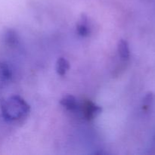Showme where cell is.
Returning <instances> with one entry per match:
<instances>
[{"label": "cell", "instance_id": "1", "mask_svg": "<svg viewBox=\"0 0 155 155\" xmlns=\"http://www.w3.org/2000/svg\"><path fill=\"white\" fill-rule=\"evenodd\" d=\"M0 107L2 117L8 122L23 117L30 112V105L18 95L2 100Z\"/></svg>", "mask_w": 155, "mask_h": 155}, {"label": "cell", "instance_id": "2", "mask_svg": "<svg viewBox=\"0 0 155 155\" xmlns=\"http://www.w3.org/2000/svg\"><path fill=\"white\" fill-rule=\"evenodd\" d=\"M82 111L84 117L88 120H91L96 117L102 111V108L92 101H86L82 106Z\"/></svg>", "mask_w": 155, "mask_h": 155}, {"label": "cell", "instance_id": "3", "mask_svg": "<svg viewBox=\"0 0 155 155\" xmlns=\"http://www.w3.org/2000/svg\"><path fill=\"white\" fill-rule=\"evenodd\" d=\"M89 18L87 15L85 13H82L77 23V33L80 36L86 37L91 33L90 25L89 24Z\"/></svg>", "mask_w": 155, "mask_h": 155}, {"label": "cell", "instance_id": "4", "mask_svg": "<svg viewBox=\"0 0 155 155\" xmlns=\"http://www.w3.org/2000/svg\"><path fill=\"white\" fill-rule=\"evenodd\" d=\"M61 105L63 106L67 110L74 111L77 110L79 107V104L77 102V100L74 96L71 95H64L61 99L60 100Z\"/></svg>", "mask_w": 155, "mask_h": 155}, {"label": "cell", "instance_id": "5", "mask_svg": "<svg viewBox=\"0 0 155 155\" xmlns=\"http://www.w3.org/2000/svg\"><path fill=\"white\" fill-rule=\"evenodd\" d=\"M117 51L120 58L122 60L127 61L130 57V50L129 43L124 39H120L117 43Z\"/></svg>", "mask_w": 155, "mask_h": 155}, {"label": "cell", "instance_id": "6", "mask_svg": "<svg viewBox=\"0 0 155 155\" xmlns=\"http://www.w3.org/2000/svg\"><path fill=\"white\" fill-rule=\"evenodd\" d=\"M4 40L5 42L9 46H15L19 41L18 33L13 29H8L5 30L4 33Z\"/></svg>", "mask_w": 155, "mask_h": 155}, {"label": "cell", "instance_id": "7", "mask_svg": "<svg viewBox=\"0 0 155 155\" xmlns=\"http://www.w3.org/2000/svg\"><path fill=\"white\" fill-rule=\"evenodd\" d=\"M70 69V63L66 58L63 57L59 58L56 61L55 70L58 75L64 76Z\"/></svg>", "mask_w": 155, "mask_h": 155}, {"label": "cell", "instance_id": "8", "mask_svg": "<svg viewBox=\"0 0 155 155\" xmlns=\"http://www.w3.org/2000/svg\"><path fill=\"white\" fill-rule=\"evenodd\" d=\"M12 77V72L5 62H0V79L3 81H8Z\"/></svg>", "mask_w": 155, "mask_h": 155}, {"label": "cell", "instance_id": "9", "mask_svg": "<svg viewBox=\"0 0 155 155\" xmlns=\"http://www.w3.org/2000/svg\"><path fill=\"white\" fill-rule=\"evenodd\" d=\"M154 100V95L152 92H149L146 93V95L144 97L143 100H142V110L144 111H148L152 106L153 102Z\"/></svg>", "mask_w": 155, "mask_h": 155}]
</instances>
